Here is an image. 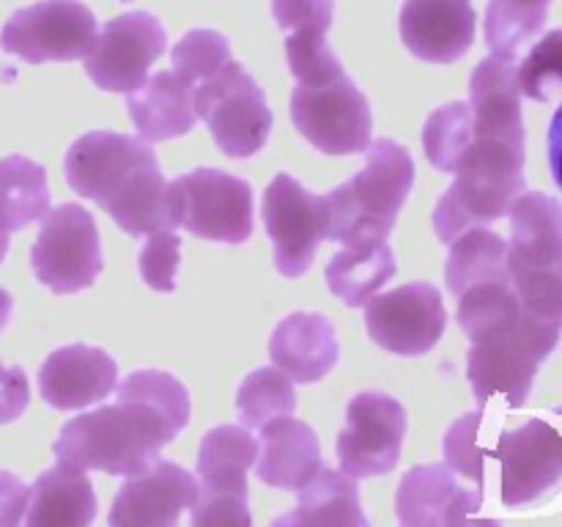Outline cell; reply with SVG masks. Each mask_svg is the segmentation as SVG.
Here are the masks:
<instances>
[{
    "label": "cell",
    "mask_w": 562,
    "mask_h": 527,
    "mask_svg": "<svg viewBox=\"0 0 562 527\" xmlns=\"http://www.w3.org/2000/svg\"><path fill=\"white\" fill-rule=\"evenodd\" d=\"M190 421V393L165 371H135L119 384L115 404L60 428L53 450L69 470L140 475Z\"/></svg>",
    "instance_id": "cell-1"
},
{
    "label": "cell",
    "mask_w": 562,
    "mask_h": 527,
    "mask_svg": "<svg viewBox=\"0 0 562 527\" xmlns=\"http://www.w3.org/2000/svg\"><path fill=\"white\" fill-rule=\"evenodd\" d=\"M453 173L456 181L434 209V228L445 245L467 228L488 225L510 212L525 192V143L472 135Z\"/></svg>",
    "instance_id": "cell-2"
},
{
    "label": "cell",
    "mask_w": 562,
    "mask_h": 527,
    "mask_svg": "<svg viewBox=\"0 0 562 527\" xmlns=\"http://www.w3.org/2000/svg\"><path fill=\"white\" fill-rule=\"evenodd\" d=\"M508 214L510 285L530 316L562 327V203L521 192Z\"/></svg>",
    "instance_id": "cell-3"
},
{
    "label": "cell",
    "mask_w": 562,
    "mask_h": 527,
    "mask_svg": "<svg viewBox=\"0 0 562 527\" xmlns=\"http://www.w3.org/2000/svg\"><path fill=\"white\" fill-rule=\"evenodd\" d=\"M366 152V165L355 179L327 192L329 242H344L349 234L390 236L415 184V162L401 143L379 137Z\"/></svg>",
    "instance_id": "cell-4"
},
{
    "label": "cell",
    "mask_w": 562,
    "mask_h": 527,
    "mask_svg": "<svg viewBox=\"0 0 562 527\" xmlns=\"http://www.w3.org/2000/svg\"><path fill=\"white\" fill-rule=\"evenodd\" d=\"M560 324L543 322L525 311V318L516 327L475 340L467 360V377L481 406L492 401H503L510 410L525 406L536 384L538 366L560 344Z\"/></svg>",
    "instance_id": "cell-5"
},
{
    "label": "cell",
    "mask_w": 562,
    "mask_h": 527,
    "mask_svg": "<svg viewBox=\"0 0 562 527\" xmlns=\"http://www.w3.org/2000/svg\"><path fill=\"white\" fill-rule=\"evenodd\" d=\"M195 115L206 121L214 143L234 159L261 152L272 132L267 93L234 58L195 88Z\"/></svg>",
    "instance_id": "cell-6"
},
{
    "label": "cell",
    "mask_w": 562,
    "mask_h": 527,
    "mask_svg": "<svg viewBox=\"0 0 562 527\" xmlns=\"http://www.w3.org/2000/svg\"><path fill=\"white\" fill-rule=\"evenodd\" d=\"M258 439L247 426H220L209 431L198 453V500L192 525H250L247 470L256 464Z\"/></svg>",
    "instance_id": "cell-7"
},
{
    "label": "cell",
    "mask_w": 562,
    "mask_h": 527,
    "mask_svg": "<svg viewBox=\"0 0 562 527\" xmlns=\"http://www.w3.org/2000/svg\"><path fill=\"white\" fill-rule=\"evenodd\" d=\"M31 267L38 283L55 294L88 289L102 272V242L91 212L64 203L44 214L31 250Z\"/></svg>",
    "instance_id": "cell-8"
},
{
    "label": "cell",
    "mask_w": 562,
    "mask_h": 527,
    "mask_svg": "<svg viewBox=\"0 0 562 527\" xmlns=\"http://www.w3.org/2000/svg\"><path fill=\"white\" fill-rule=\"evenodd\" d=\"M261 217L274 247V267L285 278H300L311 269L318 245L329 239L333 228L327 195H313L289 173L274 176L267 187Z\"/></svg>",
    "instance_id": "cell-9"
},
{
    "label": "cell",
    "mask_w": 562,
    "mask_h": 527,
    "mask_svg": "<svg viewBox=\"0 0 562 527\" xmlns=\"http://www.w3.org/2000/svg\"><path fill=\"white\" fill-rule=\"evenodd\" d=\"M99 25L77 0H42L14 11L0 31V47L27 64L80 60L97 47Z\"/></svg>",
    "instance_id": "cell-10"
},
{
    "label": "cell",
    "mask_w": 562,
    "mask_h": 527,
    "mask_svg": "<svg viewBox=\"0 0 562 527\" xmlns=\"http://www.w3.org/2000/svg\"><path fill=\"white\" fill-rule=\"evenodd\" d=\"M291 119L302 137L329 157L362 154L371 143V104L346 75L322 86H296Z\"/></svg>",
    "instance_id": "cell-11"
},
{
    "label": "cell",
    "mask_w": 562,
    "mask_h": 527,
    "mask_svg": "<svg viewBox=\"0 0 562 527\" xmlns=\"http://www.w3.org/2000/svg\"><path fill=\"white\" fill-rule=\"evenodd\" d=\"M181 225L209 242L239 245L252 234V190L217 168H198L173 181Z\"/></svg>",
    "instance_id": "cell-12"
},
{
    "label": "cell",
    "mask_w": 562,
    "mask_h": 527,
    "mask_svg": "<svg viewBox=\"0 0 562 527\" xmlns=\"http://www.w3.org/2000/svg\"><path fill=\"white\" fill-rule=\"evenodd\" d=\"M494 456L499 464V494L508 508L547 500L562 483V434L543 417L505 431Z\"/></svg>",
    "instance_id": "cell-13"
},
{
    "label": "cell",
    "mask_w": 562,
    "mask_h": 527,
    "mask_svg": "<svg viewBox=\"0 0 562 527\" xmlns=\"http://www.w3.org/2000/svg\"><path fill=\"white\" fill-rule=\"evenodd\" d=\"M448 324L442 294L431 283H409L366 302L373 344L401 357H420L439 344Z\"/></svg>",
    "instance_id": "cell-14"
},
{
    "label": "cell",
    "mask_w": 562,
    "mask_h": 527,
    "mask_svg": "<svg viewBox=\"0 0 562 527\" xmlns=\"http://www.w3.org/2000/svg\"><path fill=\"white\" fill-rule=\"evenodd\" d=\"M404 406L387 393H360L346 410V423L338 437V461L355 478L387 475L395 470L404 448Z\"/></svg>",
    "instance_id": "cell-15"
},
{
    "label": "cell",
    "mask_w": 562,
    "mask_h": 527,
    "mask_svg": "<svg viewBox=\"0 0 562 527\" xmlns=\"http://www.w3.org/2000/svg\"><path fill=\"white\" fill-rule=\"evenodd\" d=\"M165 49L168 36L162 22L146 11H130L104 22L97 47L86 55V71L104 91L130 93L146 82L148 69Z\"/></svg>",
    "instance_id": "cell-16"
},
{
    "label": "cell",
    "mask_w": 562,
    "mask_h": 527,
    "mask_svg": "<svg viewBox=\"0 0 562 527\" xmlns=\"http://www.w3.org/2000/svg\"><path fill=\"white\" fill-rule=\"evenodd\" d=\"M148 162H157L151 143L143 137L115 135V132H88L71 143L66 154V181L82 198L108 206L126 181Z\"/></svg>",
    "instance_id": "cell-17"
},
{
    "label": "cell",
    "mask_w": 562,
    "mask_h": 527,
    "mask_svg": "<svg viewBox=\"0 0 562 527\" xmlns=\"http://www.w3.org/2000/svg\"><path fill=\"white\" fill-rule=\"evenodd\" d=\"M198 500V478L184 467L157 459L146 472L126 478L110 511L113 527H168Z\"/></svg>",
    "instance_id": "cell-18"
},
{
    "label": "cell",
    "mask_w": 562,
    "mask_h": 527,
    "mask_svg": "<svg viewBox=\"0 0 562 527\" xmlns=\"http://www.w3.org/2000/svg\"><path fill=\"white\" fill-rule=\"evenodd\" d=\"M401 38L417 58L456 64L475 42V9L470 0H406Z\"/></svg>",
    "instance_id": "cell-19"
},
{
    "label": "cell",
    "mask_w": 562,
    "mask_h": 527,
    "mask_svg": "<svg viewBox=\"0 0 562 527\" xmlns=\"http://www.w3.org/2000/svg\"><path fill=\"white\" fill-rule=\"evenodd\" d=\"M398 519L406 527H448L470 522L483 505V489L461 486L448 464L415 467L398 489Z\"/></svg>",
    "instance_id": "cell-20"
},
{
    "label": "cell",
    "mask_w": 562,
    "mask_h": 527,
    "mask_svg": "<svg viewBox=\"0 0 562 527\" xmlns=\"http://www.w3.org/2000/svg\"><path fill=\"white\" fill-rule=\"evenodd\" d=\"M119 382V366L113 357L93 346L71 344L53 351L38 371L42 399L55 410H82L104 395Z\"/></svg>",
    "instance_id": "cell-21"
},
{
    "label": "cell",
    "mask_w": 562,
    "mask_h": 527,
    "mask_svg": "<svg viewBox=\"0 0 562 527\" xmlns=\"http://www.w3.org/2000/svg\"><path fill=\"white\" fill-rule=\"evenodd\" d=\"M470 110L472 135H492L510 143H525L516 53H492L481 60V66L472 71Z\"/></svg>",
    "instance_id": "cell-22"
},
{
    "label": "cell",
    "mask_w": 562,
    "mask_h": 527,
    "mask_svg": "<svg viewBox=\"0 0 562 527\" xmlns=\"http://www.w3.org/2000/svg\"><path fill=\"white\" fill-rule=\"evenodd\" d=\"M322 467V445L307 423L291 415L263 423L256 472L267 486L300 492Z\"/></svg>",
    "instance_id": "cell-23"
},
{
    "label": "cell",
    "mask_w": 562,
    "mask_h": 527,
    "mask_svg": "<svg viewBox=\"0 0 562 527\" xmlns=\"http://www.w3.org/2000/svg\"><path fill=\"white\" fill-rule=\"evenodd\" d=\"M340 355L338 335L322 313H291L269 340V357L294 382L311 384L327 377Z\"/></svg>",
    "instance_id": "cell-24"
},
{
    "label": "cell",
    "mask_w": 562,
    "mask_h": 527,
    "mask_svg": "<svg viewBox=\"0 0 562 527\" xmlns=\"http://www.w3.org/2000/svg\"><path fill=\"white\" fill-rule=\"evenodd\" d=\"M195 88L176 71H157L143 86L126 93V110L143 141L162 143L181 137L195 126Z\"/></svg>",
    "instance_id": "cell-25"
},
{
    "label": "cell",
    "mask_w": 562,
    "mask_h": 527,
    "mask_svg": "<svg viewBox=\"0 0 562 527\" xmlns=\"http://www.w3.org/2000/svg\"><path fill=\"white\" fill-rule=\"evenodd\" d=\"M395 253L387 236L349 234L327 267V283L349 307H362L395 274Z\"/></svg>",
    "instance_id": "cell-26"
},
{
    "label": "cell",
    "mask_w": 562,
    "mask_h": 527,
    "mask_svg": "<svg viewBox=\"0 0 562 527\" xmlns=\"http://www.w3.org/2000/svg\"><path fill=\"white\" fill-rule=\"evenodd\" d=\"M274 525L296 527H368L362 514L360 486L349 472L318 467L316 475L300 489V503L289 516L274 519Z\"/></svg>",
    "instance_id": "cell-27"
},
{
    "label": "cell",
    "mask_w": 562,
    "mask_h": 527,
    "mask_svg": "<svg viewBox=\"0 0 562 527\" xmlns=\"http://www.w3.org/2000/svg\"><path fill=\"white\" fill-rule=\"evenodd\" d=\"M97 516V494L86 472L58 464L31 489L25 522L31 527H86Z\"/></svg>",
    "instance_id": "cell-28"
},
{
    "label": "cell",
    "mask_w": 562,
    "mask_h": 527,
    "mask_svg": "<svg viewBox=\"0 0 562 527\" xmlns=\"http://www.w3.org/2000/svg\"><path fill=\"white\" fill-rule=\"evenodd\" d=\"M448 291L459 296L461 291L486 280H510L508 274V242L494 231L475 225L450 242L448 269H445Z\"/></svg>",
    "instance_id": "cell-29"
},
{
    "label": "cell",
    "mask_w": 562,
    "mask_h": 527,
    "mask_svg": "<svg viewBox=\"0 0 562 527\" xmlns=\"http://www.w3.org/2000/svg\"><path fill=\"white\" fill-rule=\"evenodd\" d=\"M47 212V170L22 154L0 159V231H20Z\"/></svg>",
    "instance_id": "cell-30"
},
{
    "label": "cell",
    "mask_w": 562,
    "mask_h": 527,
    "mask_svg": "<svg viewBox=\"0 0 562 527\" xmlns=\"http://www.w3.org/2000/svg\"><path fill=\"white\" fill-rule=\"evenodd\" d=\"M521 318L525 307L510 280H486L459 294V324L472 344L499 329L516 327Z\"/></svg>",
    "instance_id": "cell-31"
},
{
    "label": "cell",
    "mask_w": 562,
    "mask_h": 527,
    "mask_svg": "<svg viewBox=\"0 0 562 527\" xmlns=\"http://www.w3.org/2000/svg\"><path fill=\"white\" fill-rule=\"evenodd\" d=\"M296 395L291 377L274 368H258L241 382L236 393V412L247 428H261L274 417L294 415Z\"/></svg>",
    "instance_id": "cell-32"
},
{
    "label": "cell",
    "mask_w": 562,
    "mask_h": 527,
    "mask_svg": "<svg viewBox=\"0 0 562 527\" xmlns=\"http://www.w3.org/2000/svg\"><path fill=\"white\" fill-rule=\"evenodd\" d=\"M552 0H492L486 9V44L492 53H516L543 31Z\"/></svg>",
    "instance_id": "cell-33"
},
{
    "label": "cell",
    "mask_w": 562,
    "mask_h": 527,
    "mask_svg": "<svg viewBox=\"0 0 562 527\" xmlns=\"http://www.w3.org/2000/svg\"><path fill=\"white\" fill-rule=\"evenodd\" d=\"M472 143V110L470 102H450L434 110L423 130V146L434 168L453 173L456 162Z\"/></svg>",
    "instance_id": "cell-34"
},
{
    "label": "cell",
    "mask_w": 562,
    "mask_h": 527,
    "mask_svg": "<svg viewBox=\"0 0 562 527\" xmlns=\"http://www.w3.org/2000/svg\"><path fill=\"white\" fill-rule=\"evenodd\" d=\"M173 71L187 82L198 88L203 80L217 75L231 60V44L217 31H190L170 53Z\"/></svg>",
    "instance_id": "cell-35"
},
{
    "label": "cell",
    "mask_w": 562,
    "mask_h": 527,
    "mask_svg": "<svg viewBox=\"0 0 562 527\" xmlns=\"http://www.w3.org/2000/svg\"><path fill=\"white\" fill-rule=\"evenodd\" d=\"M519 88L536 102H552L562 93V27L547 33L519 64Z\"/></svg>",
    "instance_id": "cell-36"
},
{
    "label": "cell",
    "mask_w": 562,
    "mask_h": 527,
    "mask_svg": "<svg viewBox=\"0 0 562 527\" xmlns=\"http://www.w3.org/2000/svg\"><path fill=\"white\" fill-rule=\"evenodd\" d=\"M285 58H289V69L300 86H322V82H333L344 75V66L329 47L327 36H285Z\"/></svg>",
    "instance_id": "cell-37"
},
{
    "label": "cell",
    "mask_w": 562,
    "mask_h": 527,
    "mask_svg": "<svg viewBox=\"0 0 562 527\" xmlns=\"http://www.w3.org/2000/svg\"><path fill=\"white\" fill-rule=\"evenodd\" d=\"M483 431V412H472L464 421L456 423L453 428L445 437V459H448L450 470H456L459 475L472 478V481L483 483L486 472V448L481 442Z\"/></svg>",
    "instance_id": "cell-38"
},
{
    "label": "cell",
    "mask_w": 562,
    "mask_h": 527,
    "mask_svg": "<svg viewBox=\"0 0 562 527\" xmlns=\"http://www.w3.org/2000/svg\"><path fill=\"white\" fill-rule=\"evenodd\" d=\"M333 11V0H272L274 22L291 38L327 36Z\"/></svg>",
    "instance_id": "cell-39"
},
{
    "label": "cell",
    "mask_w": 562,
    "mask_h": 527,
    "mask_svg": "<svg viewBox=\"0 0 562 527\" xmlns=\"http://www.w3.org/2000/svg\"><path fill=\"white\" fill-rule=\"evenodd\" d=\"M181 264V239L173 231H154L148 234L146 247L140 250V274L154 291H173L176 272Z\"/></svg>",
    "instance_id": "cell-40"
},
{
    "label": "cell",
    "mask_w": 562,
    "mask_h": 527,
    "mask_svg": "<svg viewBox=\"0 0 562 527\" xmlns=\"http://www.w3.org/2000/svg\"><path fill=\"white\" fill-rule=\"evenodd\" d=\"M31 401V388L22 368L0 362V426L16 421Z\"/></svg>",
    "instance_id": "cell-41"
},
{
    "label": "cell",
    "mask_w": 562,
    "mask_h": 527,
    "mask_svg": "<svg viewBox=\"0 0 562 527\" xmlns=\"http://www.w3.org/2000/svg\"><path fill=\"white\" fill-rule=\"evenodd\" d=\"M31 489L11 472L0 470V527H14L25 519Z\"/></svg>",
    "instance_id": "cell-42"
},
{
    "label": "cell",
    "mask_w": 562,
    "mask_h": 527,
    "mask_svg": "<svg viewBox=\"0 0 562 527\" xmlns=\"http://www.w3.org/2000/svg\"><path fill=\"white\" fill-rule=\"evenodd\" d=\"M549 168H552L554 184L562 192V104L549 124Z\"/></svg>",
    "instance_id": "cell-43"
},
{
    "label": "cell",
    "mask_w": 562,
    "mask_h": 527,
    "mask_svg": "<svg viewBox=\"0 0 562 527\" xmlns=\"http://www.w3.org/2000/svg\"><path fill=\"white\" fill-rule=\"evenodd\" d=\"M11 307H14V300H11V294L5 289H0V329L9 324L11 318Z\"/></svg>",
    "instance_id": "cell-44"
},
{
    "label": "cell",
    "mask_w": 562,
    "mask_h": 527,
    "mask_svg": "<svg viewBox=\"0 0 562 527\" xmlns=\"http://www.w3.org/2000/svg\"><path fill=\"white\" fill-rule=\"evenodd\" d=\"M5 253H9V234H5V231H0V264H3Z\"/></svg>",
    "instance_id": "cell-45"
}]
</instances>
